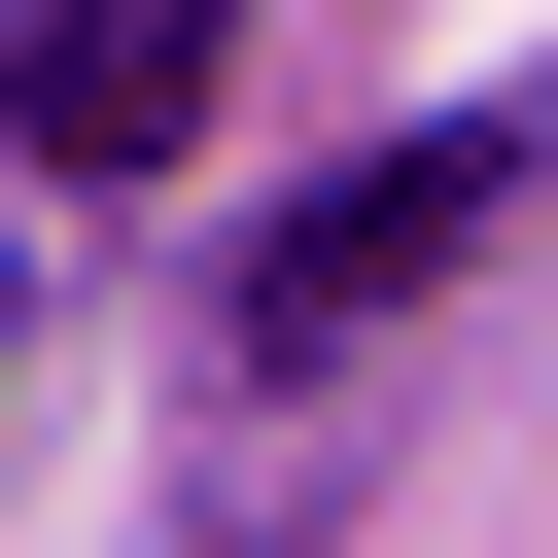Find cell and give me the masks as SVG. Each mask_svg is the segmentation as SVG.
<instances>
[{
  "label": "cell",
  "mask_w": 558,
  "mask_h": 558,
  "mask_svg": "<svg viewBox=\"0 0 558 558\" xmlns=\"http://www.w3.org/2000/svg\"><path fill=\"white\" fill-rule=\"evenodd\" d=\"M488 209H523V140H488V105H453V140H384V174H314V209H279V279H244V314H279V349H384V314H418V279H453V244H488Z\"/></svg>",
  "instance_id": "1"
},
{
  "label": "cell",
  "mask_w": 558,
  "mask_h": 558,
  "mask_svg": "<svg viewBox=\"0 0 558 558\" xmlns=\"http://www.w3.org/2000/svg\"><path fill=\"white\" fill-rule=\"evenodd\" d=\"M209 70H244V0H35V35H0V140H35V174H174Z\"/></svg>",
  "instance_id": "2"
}]
</instances>
